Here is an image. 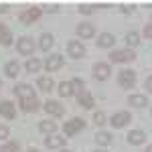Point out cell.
I'll use <instances>...</instances> for the list:
<instances>
[{"label":"cell","mask_w":152,"mask_h":152,"mask_svg":"<svg viewBox=\"0 0 152 152\" xmlns=\"http://www.w3.org/2000/svg\"><path fill=\"white\" fill-rule=\"evenodd\" d=\"M110 61L112 63H132V61H136V49H128V47L112 49L110 51Z\"/></svg>","instance_id":"6da1fadb"},{"label":"cell","mask_w":152,"mask_h":152,"mask_svg":"<svg viewBox=\"0 0 152 152\" xmlns=\"http://www.w3.org/2000/svg\"><path fill=\"white\" fill-rule=\"evenodd\" d=\"M85 126H87V122H85L83 118H71V120H67V122L61 126V128H63V136H65V138L75 136V134L83 132V130H85Z\"/></svg>","instance_id":"7a4b0ae2"},{"label":"cell","mask_w":152,"mask_h":152,"mask_svg":"<svg viewBox=\"0 0 152 152\" xmlns=\"http://www.w3.org/2000/svg\"><path fill=\"white\" fill-rule=\"evenodd\" d=\"M43 112H47L53 120H57V118L65 116V105L61 104V102H57V99H47L43 104Z\"/></svg>","instance_id":"3957f363"},{"label":"cell","mask_w":152,"mask_h":152,"mask_svg":"<svg viewBox=\"0 0 152 152\" xmlns=\"http://www.w3.org/2000/svg\"><path fill=\"white\" fill-rule=\"evenodd\" d=\"M130 122H132V114H130L128 110H120V112H116L114 116L110 118V124H112V128H116V130L126 128Z\"/></svg>","instance_id":"277c9868"},{"label":"cell","mask_w":152,"mask_h":152,"mask_svg":"<svg viewBox=\"0 0 152 152\" xmlns=\"http://www.w3.org/2000/svg\"><path fill=\"white\" fill-rule=\"evenodd\" d=\"M37 47H39V45H37L31 37H20V39L16 41V51H18L20 55H24V57H31L37 51Z\"/></svg>","instance_id":"5b68a950"},{"label":"cell","mask_w":152,"mask_h":152,"mask_svg":"<svg viewBox=\"0 0 152 152\" xmlns=\"http://www.w3.org/2000/svg\"><path fill=\"white\" fill-rule=\"evenodd\" d=\"M65 49H67V55H69L71 59H81V57H85V53H87L85 45H83L79 39H71L69 43L65 45Z\"/></svg>","instance_id":"8992f818"},{"label":"cell","mask_w":152,"mask_h":152,"mask_svg":"<svg viewBox=\"0 0 152 152\" xmlns=\"http://www.w3.org/2000/svg\"><path fill=\"white\" fill-rule=\"evenodd\" d=\"M63 65H65V61H63V55H61V53H51V55L43 61V69L49 71V73L59 71Z\"/></svg>","instance_id":"52a82bcc"},{"label":"cell","mask_w":152,"mask_h":152,"mask_svg":"<svg viewBox=\"0 0 152 152\" xmlns=\"http://www.w3.org/2000/svg\"><path fill=\"white\" fill-rule=\"evenodd\" d=\"M118 85L122 89H134L136 87V73L132 69H124L118 75Z\"/></svg>","instance_id":"ba28073f"},{"label":"cell","mask_w":152,"mask_h":152,"mask_svg":"<svg viewBox=\"0 0 152 152\" xmlns=\"http://www.w3.org/2000/svg\"><path fill=\"white\" fill-rule=\"evenodd\" d=\"M94 79L95 81H105L110 75H112V65L107 63V61H97L94 65Z\"/></svg>","instance_id":"9c48e42d"},{"label":"cell","mask_w":152,"mask_h":152,"mask_svg":"<svg viewBox=\"0 0 152 152\" xmlns=\"http://www.w3.org/2000/svg\"><path fill=\"white\" fill-rule=\"evenodd\" d=\"M67 146V138L63 136V134H51V136H47L45 138V148H49V150H63Z\"/></svg>","instance_id":"30bf717a"},{"label":"cell","mask_w":152,"mask_h":152,"mask_svg":"<svg viewBox=\"0 0 152 152\" xmlns=\"http://www.w3.org/2000/svg\"><path fill=\"white\" fill-rule=\"evenodd\" d=\"M41 14H43V8H39V6H31V8H26V10L18 16V20L23 24H33L37 23L39 18H41Z\"/></svg>","instance_id":"8fae6325"},{"label":"cell","mask_w":152,"mask_h":152,"mask_svg":"<svg viewBox=\"0 0 152 152\" xmlns=\"http://www.w3.org/2000/svg\"><path fill=\"white\" fill-rule=\"evenodd\" d=\"M12 94L16 95L18 99H28V97H37L35 95V87L28 85V83H16L12 87Z\"/></svg>","instance_id":"7c38bea8"},{"label":"cell","mask_w":152,"mask_h":152,"mask_svg":"<svg viewBox=\"0 0 152 152\" xmlns=\"http://www.w3.org/2000/svg\"><path fill=\"white\" fill-rule=\"evenodd\" d=\"M0 116L4 120H14L16 118V105L10 99H0Z\"/></svg>","instance_id":"4fadbf2b"},{"label":"cell","mask_w":152,"mask_h":152,"mask_svg":"<svg viewBox=\"0 0 152 152\" xmlns=\"http://www.w3.org/2000/svg\"><path fill=\"white\" fill-rule=\"evenodd\" d=\"M75 97H77V104L81 105L83 110H94V107H95V99H94V95L89 94L87 89L79 91V94L75 95Z\"/></svg>","instance_id":"5bb4252c"},{"label":"cell","mask_w":152,"mask_h":152,"mask_svg":"<svg viewBox=\"0 0 152 152\" xmlns=\"http://www.w3.org/2000/svg\"><path fill=\"white\" fill-rule=\"evenodd\" d=\"M18 107H20L23 112H26V114H33V112H37V110L43 107V105L39 102V97H28V99H18Z\"/></svg>","instance_id":"9a60e30c"},{"label":"cell","mask_w":152,"mask_h":152,"mask_svg":"<svg viewBox=\"0 0 152 152\" xmlns=\"http://www.w3.org/2000/svg\"><path fill=\"white\" fill-rule=\"evenodd\" d=\"M37 87L43 91V94H51L55 89V79L49 77V75H39L37 77Z\"/></svg>","instance_id":"2e32d148"},{"label":"cell","mask_w":152,"mask_h":152,"mask_svg":"<svg viewBox=\"0 0 152 152\" xmlns=\"http://www.w3.org/2000/svg\"><path fill=\"white\" fill-rule=\"evenodd\" d=\"M75 33H77L79 39H94L95 37V26L91 23H79L77 28H75Z\"/></svg>","instance_id":"e0dca14e"},{"label":"cell","mask_w":152,"mask_h":152,"mask_svg":"<svg viewBox=\"0 0 152 152\" xmlns=\"http://www.w3.org/2000/svg\"><path fill=\"white\" fill-rule=\"evenodd\" d=\"M126 140H128V144H132V146H140V144L146 142V132H144V130H130Z\"/></svg>","instance_id":"ac0fdd59"},{"label":"cell","mask_w":152,"mask_h":152,"mask_svg":"<svg viewBox=\"0 0 152 152\" xmlns=\"http://www.w3.org/2000/svg\"><path fill=\"white\" fill-rule=\"evenodd\" d=\"M128 105L130 107H136V110H142L148 105V97L144 94H130L128 95Z\"/></svg>","instance_id":"d6986e66"},{"label":"cell","mask_w":152,"mask_h":152,"mask_svg":"<svg viewBox=\"0 0 152 152\" xmlns=\"http://www.w3.org/2000/svg\"><path fill=\"white\" fill-rule=\"evenodd\" d=\"M95 45H97L99 49H112L114 45H116V37L112 35V33H102V35H97Z\"/></svg>","instance_id":"ffe728a7"},{"label":"cell","mask_w":152,"mask_h":152,"mask_svg":"<svg viewBox=\"0 0 152 152\" xmlns=\"http://www.w3.org/2000/svg\"><path fill=\"white\" fill-rule=\"evenodd\" d=\"M18 73H20V63H18V61L10 59V61H6V63H4V75H6L8 79L18 77Z\"/></svg>","instance_id":"44dd1931"},{"label":"cell","mask_w":152,"mask_h":152,"mask_svg":"<svg viewBox=\"0 0 152 152\" xmlns=\"http://www.w3.org/2000/svg\"><path fill=\"white\" fill-rule=\"evenodd\" d=\"M39 132H43L45 136H51V134H57V124L53 118H47L43 122H39Z\"/></svg>","instance_id":"7402d4cb"},{"label":"cell","mask_w":152,"mask_h":152,"mask_svg":"<svg viewBox=\"0 0 152 152\" xmlns=\"http://www.w3.org/2000/svg\"><path fill=\"white\" fill-rule=\"evenodd\" d=\"M12 41H14L12 31H10V28H8L4 23H0V45H2V47H10Z\"/></svg>","instance_id":"603a6c76"},{"label":"cell","mask_w":152,"mask_h":152,"mask_svg":"<svg viewBox=\"0 0 152 152\" xmlns=\"http://www.w3.org/2000/svg\"><path fill=\"white\" fill-rule=\"evenodd\" d=\"M95 144L97 146H102V148H105V146H110L112 144V140H114V136H112V132H107V130H99L97 134H95Z\"/></svg>","instance_id":"cb8c5ba5"},{"label":"cell","mask_w":152,"mask_h":152,"mask_svg":"<svg viewBox=\"0 0 152 152\" xmlns=\"http://www.w3.org/2000/svg\"><path fill=\"white\" fill-rule=\"evenodd\" d=\"M55 45V37L51 35V33H43V35L39 37V49L41 51H51Z\"/></svg>","instance_id":"d4e9b609"},{"label":"cell","mask_w":152,"mask_h":152,"mask_svg":"<svg viewBox=\"0 0 152 152\" xmlns=\"http://www.w3.org/2000/svg\"><path fill=\"white\" fill-rule=\"evenodd\" d=\"M24 69L28 71V73H39V71L43 69V61L39 57H28L24 61Z\"/></svg>","instance_id":"484cf974"},{"label":"cell","mask_w":152,"mask_h":152,"mask_svg":"<svg viewBox=\"0 0 152 152\" xmlns=\"http://www.w3.org/2000/svg\"><path fill=\"white\" fill-rule=\"evenodd\" d=\"M57 91L61 97H71L75 95V87H73V81H61L57 85Z\"/></svg>","instance_id":"4316f807"},{"label":"cell","mask_w":152,"mask_h":152,"mask_svg":"<svg viewBox=\"0 0 152 152\" xmlns=\"http://www.w3.org/2000/svg\"><path fill=\"white\" fill-rule=\"evenodd\" d=\"M124 43H126L128 49H136L138 43H140V35H138L136 31H128V33L124 35Z\"/></svg>","instance_id":"83f0119b"},{"label":"cell","mask_w":152,"mask_h":152,"mask_svg":"<svg viewBox=\"0 0 152 152\" xmlns=\"http://www.w3.org/2000/svg\"><path fill=\"white\" fill-rule=\"evenodd\" d=\"M0 152H20V144L18 140H6L0 146Z\"/></svg>","instance_id":"f1b7e54d"},{"label":"cell","mask_w":152,"mask_h":152,"mask_svg":"<svg viewBox=\"0 0 152 152\" xmlns=\"http://www.w3.org/2000/svg\"><path fill=\"white\" fill-rule=\"evenodd\" d=\"M105 122H107V116H105V112H102V110L94 112V124H95V126H105Z\"/></svg>","instance_id":"f546056e"},{"label":"cell","mask_w":152,"mask_h":152,"mask_svg":"<svg viewBox=\"0 0 152 152\" xmlns=\"http://www.w3.org/2000/svg\"><path fill=\"white\" fill-rule=\"evenodd\" d=\"M77 8H79L81 14H94L95 8H99V4H79Z\"/></svg>","instance_id":"4dcf8cb0"},{"label":"cell","mask_w":152,"mask_h":152,"mask_svg":"<svg viewBox=\"0 0 152 152\" xmlns=\"http://www.w3.org/2000/svg\"><path fill=\"white\" fill-rule=\"evenodd\" d=\"M8 136H10V128H8L6 124H2V126H0V140H6Z\"/></svg>","instance_id":"1f68e13d"},{"label":"cell","mask_w":152,"mask_h":152,"mask_svg":"<svg viewBox=\"0 0 152 152\" xmlns=\"http://www.w3.org/2000/svg\"><path fill=\"white\" fill-rule=\"evenodd\" d=\"M142 35L146 37V39H150V41H152V23H150V20L146 23V26H144V31H142Z\"/></svg>","instance_id":"d6a6232c"},{"label":"cell","mask_w":152,"mask_h":152,"mask_svg":"<svg viewBox=\"0 0 152 152\" xmlns=\"http://www.w3.org/2000/svg\"><path fill=\"white\" fill-rule=\"evenodd\" d=\"M144 87H146V91L152 94V75L150 77H146V81H144Z\"/></svg>","instance_id":"836d02e7"},{"label":"cell","mask_w":152,"mask_h":152,"mask_svg":"<svg viewBox=\"0 0 152 152\" xmlns=\"http://www.w3.org/2000/svg\"><path fill=\"white\" fill-rule=\"evenodd\" d=\"M43 10H51V12H57V10H59V6H57V4H45V6H43Z\"/></svg>","instance_id":"e575fe53"},{"label":"cell","mask_w":152,"mask_h":152,"mask_svg":"<svg viewBox=\"0 0 152 152\" xmlns=\"http://www.w3.org/2000/svg\"><path fill=\"white\" fill-rule=\"evenodd\" d=\"M8 4H4V2H0V14H4V12H8Z\"/></svg>","instance_id":"d590c367"},{"label":"cell","mask_w":152,"mask_h":152,"mask_svg":"<svg viewBox=\"0 0 152 152\" xmlns=\"http://www.w3.org/2000/svg\"><path fill=\"white\" fill-rule=\"evenodd\" d=\"M91 152H107L105 148H95V150H91Z\"/></svg>","instance_id":"8d00e7d4"},{"label":"cell","mask_w":152,"mask_h":152,"mask_svg":"<svg viewBox=\"0 0 152 152\" xmlns=\"http://www.w3.org/2000/svg\"><path fill=\"white\" fill-rule=\"evenodd\" d=\"M26 152H41V150H39V148H28Z\"/></svg>","instance_id":"74e56055"},{"label":"cell","mask_w":152,"mask_h":152,"mask_svg":"<svg viewBox=\"0 0 152 152\" xmlns=\"http://www.w3.org/2000/svg\"><path fill=\"white\" fill-rule=\"evenodd\" d=\"M144 152H152V144H150V146H146V150H144Z\"/></svg>","instance_id":"f35d334b"},{"label":"cell","mask_w":152,"mask_h":152,"mask_svg":"<svg viewBox=\"0 0 152 152\" xmlns=\"http://www.w3.org/2000/svg\"><path fill=\"white\" fill-rule=\"evenodd\" d=\"M59 152H73V150H67V148H63V150H59Z\"/></svg>","instance_id":"ab89813d"},{"label":"cell","mask_w":152,"mask_h":152,"mask_svg":"<svg viewBox=\"0 0 152 152\" xmlns=\"http://www.w3.org/2000/svg\"><path fill=\"white\" fill-rule=\"evenodd\" d=\"M150 23H152V16H150Z\"/></svg>","instance_id":"60d3db41"},{"label":"cell","mask_w":152,"mask_h":152,"mask_svg":"<svg viewBox=\"0 0 152 152\" xmlns=\"http://www.w3.org/2000/svg\"><path fill=\"white\" fill-rule=\"evenodd\" d=\"M0 85H2V83H0Z\"/></svg>","instance_id":"b9f144b4"}]
</instances>
